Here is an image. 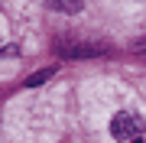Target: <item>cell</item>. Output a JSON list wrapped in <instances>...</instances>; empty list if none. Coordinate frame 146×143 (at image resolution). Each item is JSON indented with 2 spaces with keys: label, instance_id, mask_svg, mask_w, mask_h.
<instances>
[{
  "label": "cell",
  "instance_id": "cell-5",
  "mask_svg": "<svg viewBox=\"0 0 146 143\" xmlns=\"http://www.w3.org/2000/svg\"><path fill=\"white\" fill-rule=\"evenodd\" d=\"M133 143H143V140H133Z\"/></svg>",
  "mask_w": 146,
  "mask_h": 143
},
{
  "label": "cell",
  "instance_id": "cell-4",
  "mask_svg": "<svg viewBox=\"0 0 146 143\" xmlns=\"http://www.w3.org/2000/svg\"><path fill=\"white\" fill-rule=\"evenodd\" d=\"M55 75V69H42V72H36V75H29L26 78V88H36V85H46L49 78Z\"/></svg>",
  "mask_w": 146,
  "mask_h": 143
},
{
  "label": "cell",
  "instance_id": "cell-2",
  "mask_svg": "<svg viewBox=\"0 0 146 143\" xmlns=\"http://www.w3.org/2000/svg\"><path fill=\"white\" fill-rule=\"evenodd\" d=\"M110 133H114L117 140H130L133 133H136V117H130V114H117L114 120H110Z\"/></svg>",
  "mask_w": 146,
  "mask_h": 143
},
{
  "label": "cell",
  "instance_id": "cell-3",
  "mask_svg": "<svg viewBox=\"0 0 146 143\" xmlns=\"http://www.w3.org/2000/svg\"><path fill=\"white\" fill-rule=\"evenodd\" d=\"M49 7L58 10V13H78L84 3H81V0H49Z\"/></svg>",
  "mask_w": 146,
  "mask_h": 143
},
{
  "label": "cell",
  "instance_id": "cell-1",
  "mask_svg": "<svg viewBox=\"0 0 146 143\" xmlns=\"http://www.w3.org/2000/svg\"><path fill=\"white\" fill-rule=\"evenodd\" d=\"M55 52H58V55H65V59H88V55H104V52H107V46H88V43L68 46V43H58V46H55Z\"/></svg>",
  "mask_w": 146,
  "mask_h": 143
}]
</instances>
